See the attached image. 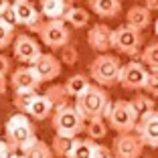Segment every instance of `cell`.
Returning a JSON list of instances; mask_svg holds the SVG:
<instances>
[{
	"mask_svg": "<svg viewBox=\"0 0 158 158\" xmlns=\"http://www.w3.org/2000/svg\"><path fill=\"white\" fill-rule=\"evenodd\" d=\"M112 106V99L107 95L106 87L98 83H91L77 99H75V107L77 112L83 116V120H95V118H106L107 110Z\"/></svg>",
	"mask_w": 158,
	"mask_h": 158,
	"instance_id": "cell-1",
	"label": "cell"
},
{
	"mask_svg": "<svg viewBox=\"0 0 158 158\" xmlns=\"http://www.w3.org/2000/svg\"><path fill=\"white\" fill-rule=\"evenodd\" d=\"M122 67H124V63L116 55L103 53V55H98L91 61V65H89V77H91L93 83L102 85V87H112V85L120 83Z\"/></svg>",
	"mask_w": 158,
	"mask_h": 158,
	"instance_id": "cell-2",
	"label": "cell"
},
{
	"mask_svg": "<svg viewBox=\"0 0 158 158\" xmlns=\"http://www.w3.org/2000/svg\"><path fill=\"white\" fill-rule=\"evenodd\" d=\"M6 140H8L12 148L16 152H23L27 146H31L37 140V134H35V126H33V118L28 114H14V116L8 118L6 122Z\"/></svg>",
	"mask_w": 158,
	"mask_h": 158,
	"instance_id": "cell-3",
	"label": "cell"
},
{
	"mask_svg": "<svg viewBox=\"0 0 158 158\" xmlns=\"http://www.w3.org/2000/svg\"><path fill=\"white\" fill-rule=\"evenodd\" d=\"M106 120H107V126L116 134H126V132H136L140 116L136 114V110L132 107L130 102L118 99V102H112V106L106 114Z\"/></svg>",
	"mask_w": 158,
	"mask_h": 158,
	"instance_id": "cell-4",
	"label": "cell"
},
{
	"mask_svg": "<svg viewBox=\"0 0 158 158\" xmlns=\"http://www.w3.org/2000/svg\"><path fill=\"white\" fill-rule=\"evenodd\" d=\"M51 122H53L55 134L67 136V138H79V134L85 130V120L77 112L75 106H65V107H61V110H57L53 114Z\"/></svg>",
	"mask_w": 158,
	"mask_h": 158,
	"instance_id": "cell-5",
	"label": "cell"
},
{
	"mask_svg": "<svg viewBox=\"0 0 158 158\" xmlns=\"http://www.w3.org/2000/svg\"><path fill=\"white\" fill-rule=\"evenodd\" d=\"M140 47H142V31L130 24H122L114 31V49L118 53L128 57H138Z\"/></svg>",
	"mask_w": 158,
	"mask_h": 158,
	"instance_id": "cell-6",
	"label": "cell"
},
{
	"mask_svg": "<svg viewBox=\"0 0 158 158\" xmlns=\"http://www.w3.org/2000/svg\"><path fill=\"white\" fill-rule=\"evenodd\" d=\"M41 43L49 49H63V47L69 45L71 41V33L67 28V23L65 20H47L45 27L41 28Z\"/></svg>",
	"mask_w": 158,
	"mask_h": 158,
	"instance_id": "cell-7",
	"label": "cell"
},
{
	"mask_svg": "<svg viewBox=\"0 0 158 158\" xmlns=\"http://www.w3.org/2000/svg\"><path fill=\"white\" fill-rule=\"evenodd\" d=\"M12 53L19 63L33 65L35 61L43 55V49H41V43L35 37H31L27 33H20V35H16V39L12 43Z\"/></svg>",
	"mask_w": 158,
	"mask_h": 158,
	"instance_id": "cell-8",
	"label": "cell"
},
{
	"mask_svg": "<svg viewBox=\"0 0 158 158\" xmlns=\"http://www.w3.org/2000/svg\"><path fill=\"white\" fill-rule=\"evenodd\" d=\"M112 150L116 158H140L144 152V142L136 132H126V134H116L112 142Z\"/></svg>",
	"mask_w": 158,
	"mask_h": 158,
	"instance_id": "cell-9",
	"label": "cell"
},
{
	"mask_svg": "<svg viewBox=\"0 0 158 158\" xmlns=\"http://www.w3.org/2000/svg\"><path fill=\"white\" fill-rule=\"evenodd\" d=\"M148 67L142 63V61H130V63H124L122 67V77H120V85L128 91H138V89H144L146 79H148Z\"/></svg>",
	"mask_w": 158,
	"mask_h": 158,
	"instance_id": "cell-10",
	"label": "cell"
},
{
	"mask_svg": "<svg viewBox=\"0 0 158 158\" xmlns=\"http://www.w3.org/2000/svg\"><path fill=\"white\" fill-rule=\"evenodd\" d=\"M16 12H19V20L23 27H27L33 33H41V28L45 27L47 19L41 12V8H35V4L31 0H14Z\"/></svg>",
	"mask_w": 158,
	"mask_h": 158,
	"instance_id": "cell-11",
	"label": "cell"
},
{
	"mask_svg": "<svg viewBox=\"0 0 158 158\" xmlns=\"http://www.w3.org/2000/svg\"><path fill=\"white\" fill-rule=\"evenodd\" d=\"M87 43L98 55L107 53L110 49H114V28H110L103 23L93 24L91 31L87 33Z\"/></svg>",
	"mask_w": 158,
	"mask_h": 158,
	"instance_id": "cell-12",
	"label": "cell"
},
{
	"mask_svg": "<svg viewBox=\"0 0 158 158\" xmlns=\"http://www.w3.org/2000/svg\"><path fill=\"white\" fill-rule=\"evenodd\" d=\"M41 79H39L37 71L33 69V65H23L19 69H14L10 73V87L14 91H20V89H31V91H39L41 87Z\"/></svg>",
	"mask_w": 158,
	"mask_h": 158,
	"instance_id": "cell-13",
	"label": "cell"
},
{
	"mask_svg": "<svg viewBox=\"0 0 158 158\" xmlns=\"http://www.w3.org/2000/svg\"><path fill=\"white\" fill-rule=\"evenodd\" d=\"M33 69L37 71L39 79L45 83V81H53V79L59 77L61 71H63V63H61V59L55 57L53 53H43L33 63Z\"/></svg>",
	"mask_w": 158,
	"mask_h": 158,
	"instance_id": "cell-14",
	"label": "cell"
},
{
	"mask_svg": "<svg viewBox=\"0 0 158 158\" xmlns=\"http://www.w3.org/2000/svg\"><path fill=\"white\" fill-rule=\"evenodd\" d=\"M136 134L142 138L144 146L148 148H158V110L152 114L140 118L138 126H136Z\"/></svg>",
	"mask_w": 158,
	"mask_h": 158,
	"instance_id": "cell-15",
	"label": "cell"
},
{
	"mask_svg": "<svg viewBox=\"0 0 158 158\" xmlns=\"http://www.w3.org/2000/svg\"><path fill=\"white\" fill-rule=\"evenodd\" d=\"M73 2L69 0H41V12L45 14L47 20H65L69 16Z\"/></svg>",
	"mask_w": 158,
	"mask_h": 158,
	"instance_id": "cell-16",
	"label": "cell"
},
{
	"mask_svg": "<svg viewBox=\"0 0 158 158\" xmlns=\"http://www.w3.org/2000/svg\"><path fill=\"white\" fill-rule=\"evenodd\" d=\"M87 4L99 19H116L122 12V0H87Z\"/></svg>",
	"mask_w": 158,
	"mask_h": 158,
	"instance_id": "cell-17",
	"label": "cell"
},
{
	"mask_svg": "<svg viewBox=\"0 0 158 158\" xmlns=\"http://www.w3.org/2000/svg\"><path fill=\"white\" fill-rule=\"evenodd\" d=\"M150 23H152V12H150L144 4L142 6L136 4V6H132V8H128V12H126V24H130V27L138 28V31L148 28Z\"/></svg>",
	"mask_w": 158,
	"mask_h": 158,
	"instance_id": "cell-18",
	"label": "cell"
},
{
	"mask_svg": "<svg viewBox=\"0 0 158 158\" xmlns=\"http://www.w3.org/2000/svg\"><path fill=\"white\" fill-rule=\"evenodd\" d=\"M45 98L51 102V106H53V110H61V107H65V106H69V99H71V95H69V91H67V87H65V83H53L51 87H47V91H45Z\"/></svg>",
	"mask_w": 158,
	"mask_h": 158,
	"instance_id": "cell-19",
	"label": "cell"
},
{
	"mask_svg": "<svg viewBox=\"0 0 158 158\" xmlns=\"http://www.w3.org/2000/svg\"><path fill=\"white\" fill-rule=\"evenodd\" d=\"M53 114H55V110H53L51 102H49L45 95H39L33 102L31 110H28V116L33 118L35 122H43V120H47V118H53Z\"/></svg>",
	"mask_w": 158,
	"mask_h": 158,
	"instance_id": "cell-20",
	"label": "cell"
},
{
	"mask_svg": "<svg viewBox=\"0 0 158 158\" xmlns=\"http://www.w3.org/2000/svg\"><path fill=\"white\" fill-rule=\"evenodd\" d=\"M91 83H93V81H91V77H89V75H85V73H75V75H71V77L65 81V87H67V91H69L71 98L77 99Z\"/></svg>",
	"mask_w": 158,
	"mask_h": 158,
	"instance_id": "cell-21",
	"label": "cell"
},
{
	"mask_svg": "<svg viewBox=\"0 0 158 158\" xmlns=\"http://www.w3.org/2000/svg\"><path fill=\"white\" fill-rule=\"evenodd\" d=\"M75 146V138H67V136L55 134V138L51 140V150L57 158H69Z\"/></svg>",
	"mask_w": 158,
	"mask_h": 158,
	"instance_id": "cell-22",
	"label": "cell"
},
{
	"mask_svg": "<svg viewBox=\"0 0 158 158\" xmlns=\"http://www.w3.org/2000/svg\"><path fill=\"white\" fill-rule=\"evenodd\" d=\"M39 98L37 91H31V89H20V91H14L12 95V106L19 110L20 114H28L33 102Z\"/></svg>",
	"mask_w": 158,
	"mask_h": 158,
	"instance_id": "cell-23",
	"label": "cell"
},
{
	"mask_svg": "<svg viewBox=\"0 0 158 158\" xmlns=\"http://www.w3.org/2000/svg\"><path fill=\"white\" fill-rule=\"evenodd\" d=\"M24 158H55V154H53L51 150V144H47V142H43V140H35L31 146H27V148L23 150Z\"/></svg>",
	"mask_w": 158,
	"mask_h": 158,
	"instance_id": "cell-24",
	"label": "cell"
},
{
	"mask_svg": "<svg viewBox=\"0 0 158 158\" xmlns=\"http://www.w3.org/2000/svg\"><path fill=\"white\" fill-rule=\"evenodd\" d=\"M107 122L103 118H95V120H87L85 122V132H87V138H91L93 142L103 140L107 134Z\"/></svg>",
	"mask_w": 158,
	"mask_h": 158,
	"instance_id": "cell-25",
	"label": "cell"
},
{
	"mask_svg": "<svg viewBox=\"0 0 158 158\" xmlns=\"http://www.w3.org/2000/svg\"><path fill=\"white\" fill-rule=\"evenodd\" d=\"M132 107L136 110V114H138L140 118H144V116H148V114H152L154 110H156V103H154V99L152 98H148V93H140V95H134L132 98Z\"/></svg>",
	"mask_w": 158,
	"mask_h": 158,
	"instance_id": "cell-26",
	"label": "cell"
},
{
	"mask_svg": "<svg viewBox=\"0 0 158 158\" xmlns=\"http://www.w3.org/2000/svg\"><path fill=\"white\" fill-rule=\"evenodd\" d=\"M95 144L91 138H75V146L73 152H71L69 158H93V150H95Z\"/></svg>",
	"mask_w": 158,
	"mask_h": 158,
	"instance_id": "cell-27",
	"label": "cell"
},
{
	"mask_svg": "<svg viewBox=\"0 0 158 158\" xmlns=\"http://www.w3.org/2000/svg\"><path fill=\"white\" fill-rule=\"evenodd\" d=\"M140 61H142L150 71H158V41L144 47V51L140 53Z\"/></svg>",
	"mask_w": 158,
	"mask_h": 158,
	"instance_id": "cell-28",
	"label": "cell"
},
{
	"mask_svg": "<svg viewBox=\"0 0 158 158\" xmlns=\"http://www.w3.org/2000/svg\"><path fill=\"white\" fill-rule=\"evenodd\" d=\"M67 24H71L73 28H83L89 24V12L85 8H79V6H73L67 16Z\"/></svg>",
	"mask_w": 158,
	"mask_h": 158,
	"instance_id": "cell-29",
	"label": "cell"
},
{
	"mask_svg": "<svg viewBox=\"0 0 158 158\" xmlns=\"http://www.w3.org/2000/svg\"><path fill=\"white\" fill-rule=\"evenodd\" d=\"M14 39H16V35H14V27L6 24L4 20H0V53L4 51V49H8V47H12Z\"/></svg>",
	"mask_w": 158,
	"mask_h": 158,
	"instance_id": "cell-30",
	"label": "cell"
},
{
	"mask_svg": "<svg viewBox=\"0 0 158 158\" xmlns=\"http://www.w3.org/2000/svg\"><path fill=\"white\" fill-rule=\"evenodd\" d=\"M0 20H4L6 24H10V27H20V20H19V12H16V6H14V0L10 2V4H6L4 8L0 10Z\"/></svg>",
	"mask_w": 158,
	"mask_h": 158,
	"instance_id": "cell-31",
	"label": "cell"
},
{
	"mask_svg": "<svg viewBox=\"0 0 158 158\" xmlns=\"http://www.w3.org/2000/svg\"><path fill=\"white\" fill-rule=\"evenodd\" d=\"M77 59H79V53H77V49H75L73 45H67V47L61 49V63H63V65L71 67V65L77 63Z\"/></svg>",
	"mask_w": 158,
	"mask_h": 158,
	"instance_id": "cell-32",
	"label": "cell"
},
{
	"mask_svg": "<svg viewBox=\"0 0 158 158\" xmlns=\"http://www.w3.org/2000/svg\"><path fill=\"white\" fill-rule=\"evenodd\" d=\"M144 91L148 93V95H152V98H158V71H150L148 73Z\"/></svg>",
	"mask_w": 158,
	"mask_h": 158,
	"instance_id": "cell-33",
	"label": "cell"
},
{
	"mask_svg": "<svg viewBox=\"0 0 158 158\" xmlns=\"http://www.w3.org/2000/svg\"><path fill=\"white\" fill-rule=\"evenodd\" d=\"M14 154H16V150L12 148V144L6 138L0 136V158H12Z\"/></svg>",
	"mask_w": 158,
	"mask_h": 158,
	"instance_id": "cell-34",
	"label": "cell"
},
{
	"mask_svg": "<svg viewBox=\"0 0 158 158\" xmlns=\"http://www.w3.org/2000/svg\"><path fill=\"white\" fill-rule=\"evenodd\" d=\"M93 158H116V156H114V150L112 148H107V146H103V144H95Z\"/></svg>",
	"mask_w": 158,
	"mask_h": 158,
	"instance_id": "cell-35",
	"label": "cell"
},
{
	"mask_svg": "<svg viewBox=\"0 0 158 158\" xmlns=\"http://www.w3.org/2000/svg\"><path fill=\"white\" fill-rule=\"evenodd\" d=\"M8 73H12V61L4 53H0V75H8Z\"/></svg>",
	"mask_w": 158,
	"mask_h": 158,
	"instance_id": "cell-36",
	"label": "cell"
},
{
	"mask_svg": "<svg viewBox=\"0 0 158 158\" xmlns=\"http://www.w3.org/2000/svg\"><path fill=\"white\" fill-rule=\"evenodd\" d=\"M10 79H6V75H0V95H4L6 89H8Z\"/></svg>",
	"mask_w": 158,
	"mask_h": 158,
	"instance_id": "cell-37",
	"label": "cell"
},
{
	"mask_svg": "<svg viewBox=\"0 0 158 158\" xmlns=\"http://www.w3.org/2000/svg\"><path fill=\"white\" fill-rule=\"evenodd\" d=\"M144 6L150 10V12H156L158 10V0H144Z\"/></svg>",
	"mask_w": 158,
	"mask_h": 158,
	"instance_id": "cell-38",
	"label": "cell"
},
{
	"mask_svg": "<svg viewBox=\"0 0 158 158\" xmlns=\"http://www.w3.org/2000/svg\"><path fill=\"white\" fill-rule=\"evenodd\" d=\"M10 2H12V0H0V10L4 8V6H6V4H10Z\"/></svg>",
	"mask_w": 158,
	"mask_h": 158,
	"instance_id": "cell-39",
	"label": "cell"
},
{
	"mask_svg": "<svg viewBox=\"0 0 158 158\" xmlns=\"http://www.w3.org/2000/svg\"><path fill=\"white\" fill-rule=\"evenodd\" d=\"M154 33H156V37H158V20L154 23Z\"/></svg>",
	"mask_w": 158,
	"mask_h": 158,
	"instance_id": "cell-40",
	"label": "cell"
},
{
	"mask_svg": "<svg viewBox=\"0 0 158 158\" xmlns=\"http://www.w3.org/2000/svg\"><path fill=\"white\" fill-rule=\"evenodd\" d=\"M12 158H24V156H23V154H19V152H16V154H14Z\"/></svg>",
	"mask_w": 158,
	"mask_h": 158,
	"instance_id": "cell-41",
	"label": "cell"
},
{
	"mask_svg": "<svg viewBox=\"0 0 158 158\" xmlns=\"http://www.w3.org/2000/svg\"><path fill=\"white\" fill-rule=\"evenodd\" d=\"M69 2H79V0H69Z\"/></svg>",
	"mask_w": 158,
	"mask_h": 158,
	"instance_id": "cell-42",
	"label": "cell"
}]
</instances>
